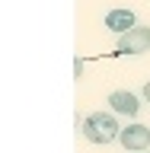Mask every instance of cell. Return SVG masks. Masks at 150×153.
I'll return each mask as SVG.
<instances>
[{"mask_svg":"<svg viewBox=\"0 0 150 153\" xmlns=\"http://www.w3.org/2000/svg\"><path fill=\"white\" fill-rule=\"evenodd\" d=\"M150 51V26H134L118 35V54H144Z\"/></svg>","mask_w":150,"mask_h":153,"instance_id":"obj_2","label":"cell"},{"mask_svg":"<svg viewBox=\"0 0 150 153\" xmlns=\"http://www.w3.org/2000/svg\"><path fill=\"white\" fill-rule=\"evenodd\" d=\"M144 99H147V102H150V83L144 86Z\"/></svg>","mask_w":150,"mask_h":153,"instance_id":"obj_6","label":"cell"},{"mask_svg":"<svg viewBox=\"0 0 150 153\" xmlns=\"http://www.w3.org/2000/svg\"><path fill=\"white\" fill-rule=\"evenodd\" d=\"M118 140H122L125 150L141 153V150H147V143H150V128L147 124H128V128L118 131Z\"/></svg>","mask_w":150,"mask_h":153,"instance_id":"obj_3","label":"cell"},{"mask_svg":"<svg viewBox=\"0 0 150 153\" xmlns=\"http://www.w3.org/2000/svg\"><path fill=\"white\" fill-rule=\"evenodd\" d=\"M134 26H137L134 10L118 7V10H109V13H105V29H112L115 35H122V32H128V29H134Z\"/></svg>","mask_w":150,"mask_h":153,"instance_id":"obj_4","label":"cell"},{"mask_svg":"<svg viewBox=\"0 0 150 153\" xmlns=\"http://www.w3.org/2000/svg\"><path fill=\"white\" fill-rule=\"evenodd\" d=\"M109 105H112V112L118 115H137V108H141V102H137V96L131 93V89H115L112 96H109Z\"/></svg>","mask_w":150,"mask_h":153,"instance_id":"obj_5","label":"cell"},{"mask_svg":"<svg viewBox=\"0 0 150 153\" xmlns=\"http://www.w3.org/2000/svg\"><path fill=\"white\" fill-rule=\"evenodd\" d=\"M118 131H122V124L109 112H93L83 118V137L90 143H112L118 137Z\"/></svg>","mask_w":150,"mask_h":153,"instance_id":"obj_1","label":"cell"}]
</instances>
